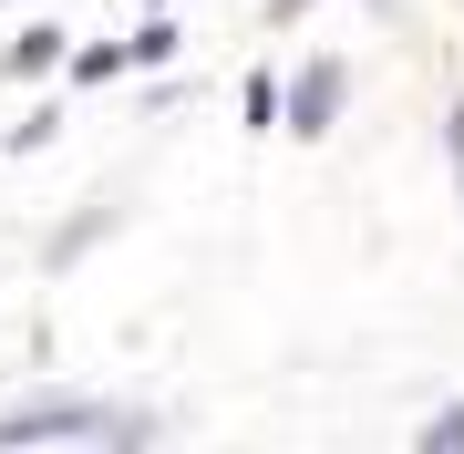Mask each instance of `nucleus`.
I'll list each match as a JSON object with an SVG mask.
<instances>
[{
    "label": "nucleus",
    "instance_id": "f257e3e1",
    "mask_svg": "<svg viewBox=\"0 0 464 454\" xmlns=\"http://www.w3.org/2000/svg\"><path fill=\"white\" fill-rule=\"evenodd\" d=\"M341 114H351V63H341V52H310V63H299L289 83H279V135L320 145Z\"/></svg>",
    "mask_w": 464,
    "mask_h": 454
},
{
    "label": "nucleus",
    "instance_id": "7ed1b4c3",
    "mask_svg": "<svg viewBox=\"0 0 464 454\" xmlns=\"http://www.w3.org/2000/svg\"><path fill=\"white\" fill-rule=\"evenodd\" d=\"M114 227H124V197H83V207H72L63 227L42 237V269H52V279H63V269H83V258H93V248H103Z\"/></svg>",
    "mask_w": 464,
    "mask_h": 454
},
{
    "label": "nucleus",
    "instance_id": "4468645a",
    "mask_svg": "<svg viewBox=\"0 0 464 454\" xmlns=\"http://www.w3.org/2000/svg\"><path fill=\"white\" fill-rule=\"evenodd\" d=\"M362 11H382V0H362Z\"/></svg>",
    "mask_w": 464,
    "mask_h": 454
},
{
    "label": "nucleus",
    "instance_id": "ddd939ff",
    "mask_svg": "<svg viewBox=\"0 0 464 454\" xmlns=\"http://www.w3.org/2000/svg\"><path fill=\"white\" fill-rule=\"evenodd\" d=\"M155 11H186V0H155Z\"/></svg>",
    "mask_w": 464,
    "mask_h": 454
},
{
    "label": "nucleus",
    "instance_id": "2eb2a0df",
    "mask_svg": "<svg viewBox=\"0 0 464 454\" xmlns=\"http://www.w3.org/2000/svg\"><path fill=\"white\" fill-rule=\"evenodd\" d=\"M0 11H11V0H0Z\"/></svg>",
    "mask_w": 464,
    "mask_h": 454
},
{
    "label": "nucleus",
    "instance_id": "20e7f679",
    "mask_svg": "<svg viewBox=\"0 0 464 454\" xmlns=\"http://www.w3.org/2000/svg\"><path fill=\"white\" fill-rule=\"evenodd\" d=\"M63 52H72V32L32 11V21H21L11 42H0V83H52V72H63Z\"/></svg>",
    "mask_w": 464,
    "mask_h": 454
},
{
    "label": "nucleus",
    "instance_id": "f8f14e48",
    "mask_svg": "<svg viewBox=\"0 0 464 454\" xmlns=\"http://www.w3.org/2000/svg\"><path fill=\"white\" fill-rule=\"evenodd\" d=\"M320 0H268V32H279V21H310Z\"/></svg>",
    "mask_w": 464,
    "mask_h": 454
},
{
    "label": "nucleus",
    "instance_id": "1a4fd4ad",
    "mask_svg": "<svg viewBox=\"0 0 464 454\" xmlns=\"http://www.w3.org/2000/svg\"><path fill=\"white\" fill-rule=\"evenodd\" d=\"M52 135H63V103H32L21 124H0V155H42Z\"/></svg>",
    "mask_w": 464,
    "mask_h": 454
},
{
    "label": "nucleus",
    "instance_id": "0eeeda50",
    "mask_svg": "<svg viewBox=\"0 0 464 454\" xmlns=\"http://www.w3.org/2000/svg\"><path fill=\"white\" fill-rule=\"evenodd\" d=\"M124 72H134L124 42H72V52H63V83H83V93H93V83H124Z\"/></svg>",
    "mask_w": 464,
    "mask_h": 454
},
{
    "label": "nucleus",
    "instance_id": "f03ea898",
    "mask_svg": "<svg viewBox=\"0 0 464 454\" xmlns=\"http://www.w3.org/2000/svg\"><path fill=\"white\" fill-rule=\"evenodd\" d=\"M83 434H93V392H72V382L0 403V454H21V444H83Z\"/></svg>",
    "mask_w": 464,
    "mask_h": 454
},
{
    "label": "nucleus",
    "instance_id": "6e6552de",
    "mask_svg": "<svg viewBox=\"0 0 464 454\" xmlns=\"http://www.w3.org/2000/svg\"><path fill=\"white\" fill-rule=\"evenodd\" d=\"M237 124L248 135H279V72L268 63H248V83H237Z\"/></svg>",
    "mask_w": 464,
    "mask_h": 454
},
{
    "label": "nucleus",
    "instance_id": "9b49d317",
    "mask_svg": "<svg viewBox=\"0 0 464 454\" xmlns=\"http://www.w3.org/2000/svg\"><path fill=\"white\" fill-rule=\"evenodd\" d=\"M444 166H454V207H464V93H444Z\"/></svg>",
    "mask_w": 464,
    "mask_h": 454
},
{
    "label": "nucleus",
    "instance_id": "39448f33",
    "mask_svg": "<svg viewBox=\"0 0 464 454\" xmlns=\"http://www.w3.org/2000/svg\"><path fill=\"white\" fill-rule=\"evenodd\" d=\"M124 52H134V72H166L176 52H186V21H176V11H145V21L124 32Z\"/></svg>",
    "mask_w": 464,
    "mask_h": 454
},
{
    "label": "nucleus",
    "instance_id": "423d86ee",
    "mask_svg": "<svg viewBox=\"0 0 464 454\" xmlns=\"http://www.w3.org/2000/svg\"><path fill=\"white\" fill-rule=\"evenodd\" d=\"M83 444L134 454V444H155V413H145V403H103V392H93V434H83Z\"/></svg>",
    "mask_w": 464,
    "mask_h": 454
},
{
    "label": "nucleus",
    "instance_id": "9d476101",
    "mask_svg": "<svg viewBox=\"0 0 464 454\" xmlns=\"http://www.w3.org/2000/svg\"><path fill=\"white\" fill-rule=\"evenodd\" d=\"M413 454H464V392L444 413H423V434H413Z\"/></svg>",
    "mask_w": 464,
    "mask_h": 454
}]
</instances>
